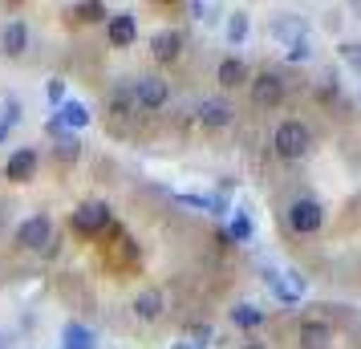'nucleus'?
Masks as SVG:
<instances>
[{"label": "nucleus", "instance_id": "obj_21", "mask_svg": "<svg viewBox=\"0 0 361 349\" xmlns=\"http://www.w3.org/2000/svg\"><path fill=\"white\" fill-rule=\"evenodd\" d=\"M231 321L244 325V329H252V325H260L264 321V313L256 309V305H240V309H231Z\"/></svg>", "mask_w": 361, "mask_h": 349}, {"label": "nucleus", "instance_id": "obj_27", "mask_svg": "<svg viewBox=\"0 0 361 349\" xmlns=\"http://www.w3.org/2000/svg\"><path fill=\"white\" fill-rule=\"evenodd\" d=\"M49 98L61 106V102H66V82H49Z\"/></svg>", "mask_w": 361, "mask_h": 349}, {"label": "nucleus", "instance_id": "obj_22", "mask_svg": "<svg viewBox=\"0 0 361 349\" xmlns=\"http://www.w3.org/2000/svg\"><path fill=\"white\" fill-rule=\"evenodd\" d=\"M341 57H345V66H349V69H357V73H361V45H357V41H345Z\"/></svg>", "mask_w": 361, "mask_h": 349}, {"label": "nucleus", "instance_id": "obj_12", "mask_svg": "<svg viewBox=\"0 0 361 349\" xmlns=\"http://www.w3.org/2000/svg\"><path fill=\"white\" fill-rule=\"evenodd\" d=\"M0 45H4V57H20V53L29 49V25L25 20H8L4 25V33H0Z\"/></svg>", "mask_w": 361, "mask_h": 349}, {"label": "nucleus", "instance_id": "obj_3", "mask_svg": "<svg viewBox=\"0 0 361 349\" xmlns=\"http://www.w3.org/2000/svg\"><path fill=\"white\" fill-rule=\"evenodd\" d=\"M247 90H252V102H256L260 110H272V106L284 102V78H280V73H268V69H264L260 78H252Z\"/></svg>", "mask_w": 361, "mask_h": 349}, {"label": "nucleus", "instance_id": "obj_18", "mask_svg": "<svg viewBox=\"0 0 361 349\" xmlns=\"http://www.w3.org/2000/svg\"><path fill=\"white\" fill-rule=\"evenodd\" d=\"M228 235L235 240V244H247V240H252V219H247L244 212H235L231 224H228Z\"/></svg>", "mask_w": 361, "mask_h": 349}, {"label": "nucleus", "instance_id": "obj_13", "mask_svg": "<svg viewBox=\"0 0 361 349\" xmlns=\"http://www.w3.org/2000/svg\"><path fill=\"white\" fill-rule=\"evenodd\" d=\"M195 114H199V122H203V126H212V130H224V126L235 122V110L224 106V102H199Z\"/></svg>", "mask_w": 361, "mask_h": 349}, {"label": "nucleus", "instance_id": "obj_25", "mask_svg": "<svg viewBox=\"0 0 361 349\" xmlns=\"http://www.w3.org/2000/svg\"><path fill=\"white\" fill-rule=\"evenodd\" d=\"M312 53H309V45H305V41H293V45H288V61H309Z\"/></svg>", "mask_w": 361, "mask_h": 349}, {"label": "nucleus", "instance_id": "obj_10", "mask_svg": "<svg viewBox=\"0 0 361 349\" xmlns=\"http://www.w3.org/2000/svg\"><path fill=\"white\" fill-rule=\"evenodd\" d=\"M53 126L57 130H66V134H73V130H82V126H90V110H85L82 102H61L57 106V118H53Z\"/></svg>", "mask_w": 361, "mask_h": 349}, {"label": "nucleus", "instance_id": "obj_15", "mask_svg": "<svg viewBox=\"0 0 361 349\" xmlns=\"http://www.w3.org/2000/svg\"><path fill=\"white\" fill-rule=\"evenodd\" d=\"M61 349H98V337L82 321H66L61 325Z\"/></svg>", "mask_w": 361, "mask_h": 349}, {"label": "nucleus", "instance_id": "obj_7", "mask_svg": "<svg viewBox=\"0 0 361 349\" xmlns=\"http://www.w3.org/2000/svg\"><path fill=\"white\" fill-rule=\"evenodd\" d=\"M106 41L114 45V49H126L138 41V17L134 13H114V17L106 20Z\"/></svg>", "mask_w": 361, "mask_h": 349}, {"label": "nucleus", "instance_id": "obj_24", "mask_svg": "<svg viewBox=\"0 0 361 349\" xmlns=\"http://www.w3.org/2000/svg\"><path fill=\"white\" fill-rule=\"evenodd\" d=\"M73 13L82 20H106V4H78Z\"/></svg>", "mask_w": 361, "mask_h": 349}, {"label": "nucleus", "instance_id": "obj_14", "mask_svg": "<svg viewBox=\"0 0 361 349\" xmlns=\"http://www.w3.org/2000/svg\"><path fill=\"white\" fill-rule=\"evenodd\" d=\"M163 309H166V300H163L159 288H142V293L134 297V317H138V321H159Z\"/></svg>", "mask_w": 361, "mask_h": 349}, {"label": "nucleus", "instance_id": "obj_30", "mask_svg": "<svg viewBox=\"0 0 361 349\" xmlns=\"http://www.w3.org/2000/svg\"><path fill=\"white\" fill-rule=\"evenodd\" d=\"M4 134H8V126H4V122H0V142H4Z\"/></svg>", "mask_w": 361, "mask_h": 349}, {"label": "nucleus", "instance_id": "obj_1", "mask_svg": "<svg viewBox=\"0 0 361 349\" xmlns=\"http://www.w3.org/2000/svg\"><path fill=\"white\" fill-rule=\"evenodd\" d=\"M272 150H276L284 163H300L312 150V130L300 118H288V122H280L276 134H272Z\"/></svg>", "mask_w": 361, "mask_h": 349}, {"label": "nucleus", "instance_id": "obj_4", "mask_svg": "<svg viewBox=\"0 0 361 349\" xmlns=\"http://www.w3.org/2000/svg\"><path fill=\"white\" fill-rule=\"evenodd\" d=\"M53 240V224H49V216H29L25 224L17 228V244L25 252H41L45 244Z\"/></svg>", "mask_w": 361, "mask_h": 349}, {"label": "nucleus", "instance_id": "obj_19", "mask_svg": "<svg viewBox=\"0 0 361 349\" xmlns=\"http://www.w3.org/2000/svg\"><path fill=\"white\" fill-rule=\"evenodd\" d=\"M57 154H61V159H73V163H78V159H82V138H78V134H66L61 130V138H57Z\"/></svg>", "mask_w": 361, "mask_h": 349}, {"label": "nucleus", "instance_id": "obj_2", "mask_svg": "<svg viewBox=\"0 0 361 349\" xmlns=\"http://www.w3.org/2000/svg\"><path fill=\"white\" fill-rule=\"evenodd\" d=\"M288 228H293L296 235H317L325 228V207L317 200H309V195L293 200L288 203Z\"/></svg>", "mask_w": 361, "mask_h": 349}, {"label": "nucleus", "instance_id": "obj_11", "mask_svg": "<svg viewBox=\"0 0 361 349\" xmlns=\"http://www.w3.org/2000/svg\"><path fill=\"white\" fill-rule=\"evenodd\" d=\"M150 53H154L159 61H175L183 53V33L179 29H159V33L150 37Z\"/></svg>", "mask_w": 361, "mask_h": 349}, {"label": "nucleus", "instance_id": "obj_6", "mask_svg": "<svg viewBox=\"0 0 361 349\" xmlns=\"http://www.w3.org/2000/svg\"><path fill=\"white\" fill-rule=\"evenodd\" d=\"M166 98H171V85L163 78H138L134 82V102L142 106V110H163Z\"/></svg>", "mask_w": 361, "mask_h": 349}, {"label": "nucleus", "instance_id": "obj_20", "mask_svg": "<svg viewBox=\"0 0 361 349\" xmlns=\"http://www.w3.org/2000/svg\"><path fill=\"white\" fill-rule=\"evenodd\" d=\"M247 25H252L247 13H231V17H228V41H231V45H240V41L247 37Z\"/></svg>", "mask_w": 361, "mask_h": 349}, {"label": "nucleus", "instance_id": "obj_26", "mask_svg": "<svg viewBox=\"0 0 361 349\" xmlns=\"http://www.w3.org/2000/svg\"><path fill=\"white\" fill-rule=\"evenodd\" d=\"M191 337H195L191 345H207V341H212V325H195V329H191Z\"/></svg>", "mask_w": 361, "mask_h": 349}, {"label": "nucleus", "instance_id": "obj_5", "mask_svg": "<svg viewBox=\"0 0 361 349\" xmlns=\"http://www.w3.org/2000/svg\"><path fill=\"white\" fill-rule=\"evenodd\" d=\"M37 163H41V154H37L33 147H20L8 154V163H4V179L8 183H29L37 175Z\"/></svg>", "mask_w": 361, "mask_h": 349}, {"label": "nucleus", "instance_id": "obj_28", "mask_svg": "<svg viewBox=\"0 0 361 349\" xmlns=\"http://www.w3.org/2000/svg\"><path fill=\"white\" fill-rule=\"evenodd\" d=\"M0 349H8V333H0Z\"/></svg>", "mask_w": 361, "mask_h": 349}, {"label": "nucleus", "instance_id": "obj_17", "mask_svg": "<svg viewBox=\"0 0 361 349\" xmlns=\"http://www.w3.org/2000/svg\"><path fill=\"white\" fill-rule=\"evenodd\" d=\"M272 33L288 37V45H293V41H305V20L300 17H280L276 25H272Z\"/></svg>", "mask_w": 361, "mask_h": 349}, {"label": "nucleus", "instance_id": "obj_9", "mask_svg": "<svg viewBox=\"0 0 361 349\" xmlns=\"http://www.w3.org/2000/svg\"><path fill=\"white\" fill-rule=\"evenodd\" d=\"M110 224V207L102 200H94V203H82L78 212H73V228L78 232H98V228H106Z\"/></svg>", "mask_w": 361, "mask_h": 349}, {"label": "nucleus", "instance_id": "obj_23", "mask_svg": "<svg viewBox=\"0 0 361 349\" xmlns=\"http://www.w3.org/2000/svg\"><path fill=\"white\" fill-rule=\"evenodd\" d=\"M0 122H4L8 130H13V126L20 122V102H17V98H13V102H4V110H0Z\"/></svg>", "mask_w": 361, "mask_h": 349}, {"label": "nucleus", "instance_id": "obj_8", "mask_svg": "<svg viewBox=\"0 0 361 349\" xmlns=\"http://www.w3.org/2000/svg\"><path fill=\"white\" fill-rule=\"evenodd\" d=\"M215 82L224 85V90H240V85H247V82H252L247 61H244V57H224V61L215 66Z\"/></svg>", "mask_w": 361, "mask_h": 349}, {"label": "nucleus", "instance_id": "obj_16", "mask_svg": "<svg viewBox=\"0 0 361 349\" xmlns=\"http://www.w3.org/2000/svg\"><path fill=\"white\" fill-rule=\"evenodd\" d=\"M296 341H300L305 349H325L329 341H333V329L321 325V321H305V325L296 329Z\"/></svg>", "mask_w": 361, "mask_h": 349}, {"label": "nucleus", "instance_id": "obj_29", "mask_svg": "<svg viewBox=\"0 0 361 349\" xmlns=\"http://www.w3.org/2000/svg\"><path fill=\"white\" fill-rule=\"evenodd\" d=\"M244 349H268V345H256V341H247V345Z\"/></svg>", "mask_w": 361, "mask_h": 349}, {"label": "nucleus", "instance_id": "obj_31", "mask_svg": "<svg viewBox=\"0 0 361 349\" xmlns=\"http://www.w3.org/2000/svg\"><path fill=\"white\" fill-rule=\"evenodd\" d=\"M175 349H191V345H187V341H179V345H175Z\"/></svg>", "mask_w": 361, "mask_h": 349}]
</instances>
